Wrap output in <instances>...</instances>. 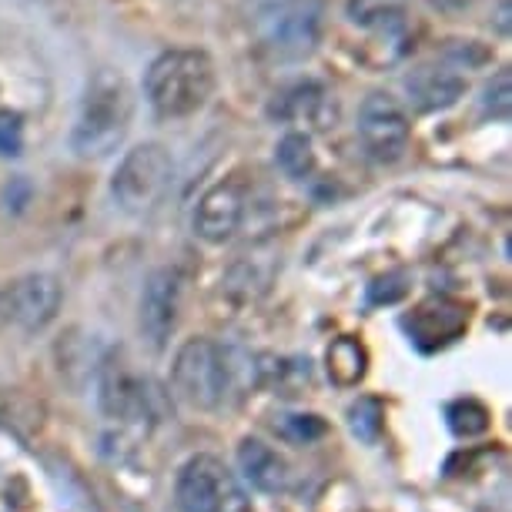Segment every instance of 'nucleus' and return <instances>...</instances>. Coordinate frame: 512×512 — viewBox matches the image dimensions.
<instances>
[{
  "mask_svg": "<svg viewBox=\"0 0 512 512\" xmlns=\"http://www.w3.org/2000/svg\"><path fill=\"white\" fill-rule=\"evenodd\" d=\"M144 94L161 121H185L215 94V64L201 51H168L148 67Z\"/></svg>",
  "mask_w": 512,
  "mask_h": 512,
  "instance_id": "obj_1",
  "label": "nucleus"
},
{
  "mask_svg": "<svg viewBox=\"0 0 512 512\" xmlns=\"http://www.w3.org/2000/svg\"><path fill=\"white\" fill-rule=\"evenodd\" d=\"M131 91L128 81L114 71H101L88 84V94L81 101V114L71 131V148L81 158H108L121 148L124 134L131 128Z\"/></svg>",
  "mask_w": 512,
  "mask_h": 512,
  "instance_id": "obj_2",
  "label": "nucleus"
},
{
  "mask_svg": "<svg viewBox=\"0 0 512 512\" xmlns=\"http://www.w3.org/2000/svg\"><path fill=\"white\" fill-rule=\"evenodd\" d=\"M171 385L195 409H218L231 389V355L211 338H188L171 365Z\"/></svg>",
  "mask_w": 512,
  "mask_h": 512,
  "instance_id": "obj_3",
  "label": "nucleus"
},
{
  "mask_svg": "<svg viewBox=\"0 0 512 512\" xmlns=\"http://www.w3.org/2000/svg\"><path fill=\"white\" fill-rule=\"evenodd\" d=\"M251 24L262 47L278 61H302L318 44V4L312 0H268Z\"/></svg>",
  "mask_w": 512,
  "mask_h": 512,
  "instance_id": "obj_4",
  "label": "nucleus"
},
{
  "mask_svg": "<svg viewBox=\"0 0 512 512\" xmlns=\"http://www.w3.org/2000/svg\"><path fill=\"white\" fill-rule=\"evenodd\" d=\"M171 171H175V164H171V154L164 144H138L134 151L124 154V161L114 171L111 195L128 215H141L164 195Z\"/></svg>",
  "mask_w": 512,
  "mask_h": 512,
  "instance_id": "obj_5",
  "label": "nucleus"
},
{
  "mask_svg": "<svg viewBox=\"0 0 512 512\" xmlns=\"http://www.w3.org/2000/svg\"><path fill=\"white\" fill-rule=\"evenodd\" d=\"M175 499L181 512H248L245 492L215 456H195L181 469Z\"/></svg>",
  "mask_w": 512,
  "mask_h": 512,
  "instance_id": "obj_6",
  "label": "nucleus"
},
{
  "mask_svg": "<svg viewBox=\"0 0 512 512\" xmlns=\"http://www.w3.org/2000/svg\"><path fill=\"white\" fill-rule=\"evenodd\" d=\"M98 399H101L104 415L114 422L144 425V422L158 419V389H154V382L144 379L138 372H131L121 355H111V359L101 365Z\"/></svg>",
  "mask_w": 512,
  "mask_h": 512,
  "instance_id": "obj_7",
  "label": "nucleus"
},
{
  "mask_svg": "<svg viewBox=\"0 0 512 512\" xmlns=\"http://www.w3.org/2000/svg\"><path fill=\"white\" fill-rule=\"evenodd\" d=\"M359 138L369 151V158L392 164L399 161L409 148V118L402 104L392 94L375 91L362 101L359 108Z\"/></svg>",
  "mask_w": 512,
  "mask_h": 512,
  "instance_id": "obj_8",
  "label": "nucleus"
},
{
  "mask_svg": "<svg viewBox=\"0 0 512 512\" xmlns=\"http://www.w3.org/2000/svg\"><path fill=\"white\" fill-rule=\"evenodd\" d=\"M0 308L11 318L14 325L27 328V332H37V328H47L61 312V285H57L54 275H24L7 288L4 298H0Z\"/></svg>",
  "mask_w": 512,
  "mask_h": 512,
  "instance_id": "obj_9",
  "label": "nucleus"
},
{
  "mask_svg": "<svg viewBox=\"0 0 512 512\" xmlns=\"http://www.w3.org/2000/svg\"><path fill=\"white\" fill-rule=\"evenodd\" d=\"M178 312H181V275L175 268H161V272H154L148 278L141 295V332L154 349L168 345V338L178 325Z\"/></svg>",
  "mask_w": 512,
  "mask_h": 512,
  "instance_id": "obj_10",
  "label": "nucleus"
},
{
  "mask_svg": "<svg viewBox=\"0 0 512 512\" xmlns=\"http://www.w3.org/2000/svg\"><path fill=\"white\" fill-rule=\"evenodd\" d=\"M466 325H469V312L459 302H449V298H429V302H422L405 318V328H409L412 342L425 352L459 338L466 332Z\"/></svg>",
  "mask_w": 512,
  "mask_h": 512,
  "instance_id": "obj_11",
  "label": "nucleus"
},
{
  "mask_svg": "<svg viewBox=\"0 0 512 512\" xmlns=\"http://www.w3.org/2000/svg\"><path fill=\"white\" fill-rule=\"evenodd\" d=\"M241 218H245V198H241L238 185L225 181V185H215L198 201L195 231L208 245H225L241 228Z\"/></svg>",
  "mask_w": 512,
  "mask_h": 512,
  "instance_id": "obj_12",
  "label": "nucleus"
},
{
  "mask_svg": "<svg viewBox=\"0 0 512 512\" xmlns=\"http://www.w3.org/2000/svg\"><path fill=\"white\" fill-rule=\"evenodd\" d=\"M405 91L419 111H446L466 94V81L446 67H419L405 77Z\"/></svg>",
  "mask_w": 512,
  "mask_h": 512,
  "instance_id": "obj_13",
  "label": "nucleus"
},
{
  "mask_svg": "<svg viewBox=\"0 0 512 512\" xmlns=\"http://www.w3.org/2000/svg\"><path fill=\"white\" fill-rule=\"evenodd\" d=\"M238 466L241 476H245L258 492H285L288 482H292V472H288V462L278 456L272 446H265L262 439H245L238 446Z\"/></svg>",
  "mask_w": 512,
  "mask_h": 512,
  "instance_id": "obj_14",
  "label": "nucleus"
},
{
  "mask_svg": "<svg viewBox=\"0 0 512 512\" xmlns=\"http://www.w3.org/2000/svg\"><path fill=\"white\" fill-rule=\"evenodd\" d=\"M365 369H369V352L359 338L345 335L328 345V379L335 385H342V389L359 385L365 379Z\"/></svg>",
  "mask_w": 512,
  "mask_h": 512,
  "instance_id": "obj_15",
  "label": "nucleus"
},
{
  "mask_svg": "<svg viewBox=\"0 0 512 512\" xmlns=\"http://www.w3.org/2000/svg\"><path fill=\"white\" fill-rule=\"evenodd\" d=\"M325 91L318 84H298V88L285 91L282 98L275 104V114L285 121H322V111H325Z\"/></svg>",
  "mask_w": 512,
  "mask_h": 512,
  "instance_id": "obj_16",
  "label": "nucleus"
},
{
  "mask_svg": "<svg viewBox=\"0 0 512 512\" xmlns=\"http://www.w3.org/2000/svg\"><path fill=\"white\" fill-rule=\"evenodd\" d=\"M275 158H278V168H282L285 175H288V178H295V181H302V178H308V175L315 171L312 138H308V134H302V131L285 134V138L278 141Z\"/></svg>",
  "mask_w": 512,
  "mask_h": 512,
  "instance_id": "obj_17",
  "label": "nucleus"
},
{
  "mask_svg": "<svg viewBox=\"0 0 512 512\" xmlns=\"http://www.w3.org/2000/svg\"><path fill=\"white\" fill-rule=\"evenodd\" d=\"M446 419H449V429L456 432L459 439H476L489 429L492 415L479 399H459L446 409Z\"/></svg>",
  "mask_w": 512,
  "mask_h": 512,
  "instance_id": "obj_18",
  "label": "nucleus"
},
{
  "mask_svg": "<svg viewBox=\"0 0 512 512\" xmlns=\"http://www.w3.org/2000/svg\"><path fill=\"white\" fill-rule=\"evenodd\" d=\"M0 425H7L14 432L41 429V405L31 402L21 392L0 389Z\"/></svg>",
  "mask_w": 512,
  "mask_h": 512,
  "instance_id": "obj_19",
  "label": "nucleus"
},
{
  "mask_svg": "<svg viewBox=\"0 0 512 512\" xmlns=\"http://www.w3.org/2000/svg\"><path fill=\"white\" fill-rule=\"evenodd\" d=\"M325 429H328V425L318 419V415H305V412H298V415H278V422H275L278 436L288 439V442H298V446H308V442L322 439Z\"/></svg>",
  "mask_w": 512,
  "mask_h": 512,
  "instance_id": "obj_20",
  "label": "nucleus"
},
{
  "mask_svg": "<svg viewBox=\"0 0 512 512\" xmlns=\"http://www.w3.org/2000/svg\"><path fill=\"white\" fill-rule=\"evenodd\" d=\"M349 425L362 442H375L382 429V405L379 399H359L349 409Z\"/></svg>",
  "mask_w": 512,
  "mask_h": 512,
  "instance_id": "obj_21",
  "label": "nucleus"
},
{
  "mask_svg": "<svg viewBox=\"0 0 512 512\" xmlns=\"http://www.w3.org/2000/svg\"><path fill=\"white\" fill-rule=\"evenodd\" d=\"M405 292H409V275L389 272V275H379L369 285V302L372 305H395L399 298H405Z\"/></svg>",
  "mask_w": 512,
  "mask_h": 512,
  "instance_id": "obj_22",
  "label": "nucleus"
},
{
  "mask_svg": "<svg viewBox=\"0 0 512 512\" xmlns=\"http://www.w3.org/2000/svg\"><path fill=\"white\" fill-rule=\"evenodd\" d=\"M482 111L496 121H509V74L502 71L496 81L486 88V98H482Z\"/></svg>",
  "mask_w": 512,
  "mask_h": 512,
  "instance_id": "obj_23",
  "label": "nucleus"
},
{
  "mask_svg": "<svg viewBox=\"0 0 512 512\" xmlns=\"http://www.w3.org/2000/svg\"><path fill=\"white\" fill-rule=\"evenodd\" d=\"M21 148H24L21 118L17 114H0V154L4 158H17Z\"/></svg>",
  "mask_w": 512,
  "mask_h": 512,
  "instance_id": "obj_24",
  "label": "nucleus"
}]
</instances>
